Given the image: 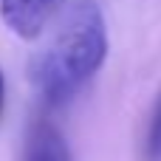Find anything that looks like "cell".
Listing matches in <instances>:
<instances>
[{
	"instance_id": "cell-1",
	"label": "cell",
	"mask_w": 161,
	"mask_h": 161,
	"mask_svg": "<svg viewBox=\"0 0 161 161\" xmlns=\"http://www.w3.org/2000/svg\"><path fill=\"white\" fill-rule=\"evenodd\" d=\"M108 25L96 3H76L31 62V85L48 110L65 108L105 65Z\"/></svg>"
},
{
	"instance_id": "cell-2",
	"label": "cell",
	"mask_w": 161,
	"mask_h": 161,
	"mask_svg": "<svg viewBox=\"0 0 161 161\" xmlns=\"http://www.w3.org/2000/svg\"><path fill=\"white\" fill-rule=\"evenodd\" d=\"M59 6L62 0H0V17L14 37L37 40Z\"/></svg>"
},
{
	"instance_id": "cell-3",
	"label": "cell",
	"mask_w": 161,
	"mask_h": 161,
	"mask_svg": "<svg viewBox=\"0 0 161 161\" xmlns=\"http://www.w3.org/2000/svg\"><path fill=\"white\" fill-rule=\"evenodd\" d=\"M23 161H71L68 142L51 119L40 116L31 122L23 144Z\"/></svg>"
},
{
	"instance_id": "cell-4",
	"label": "cell",
	"mask_w": 161,
	"mask_h": 161,
	"mask_svg": "<svg viewBox=\"0 0 161 161\" xmlns=\"http://www.w3.org/2000/svg\"><path fill=\"white\" fill-rule=\"evenodd\" d=\"M142 153H144V161H161V93L156 96L153 110H150V122H147Z\"/></svg>"
},
{
	"instance_id": "cell-5",
	"label": "cell",
	"mask_w": 161,
	"mask_h": 161,
	"mask_svg": "<svg viewBox=\"0 0 161 161\" xmlns=\"http://www.w3.org/2000/svg\"><path fill=\"white\" fill-rule=\"evenodd\" d=\"M3 105H6V76L0 71V119H3Z\"/></svg>"
}]
</instances>
